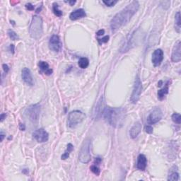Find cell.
<instances>
[{
    "mask_svg": "<svg viewBox=\"0 0 181 181\" xmlns=\"http://www.w3.org/2000/svg\"><path fill=\"white\" fill-rule=\"evenodd\" d=\"M139 8V2L134 1L126 7L121 10L110 21V28L112 32H116L121 27L127 24L130 21Z\"/></svg>",
    "mask_w": 181,
    "mask_h": 181,
    "instance_id": "obj_1",
    "label": "cell"
},
{
    "mask_svg": "<svg viewBox=\"0 0 181 181\" xmlns=\"http://www.w3.org/2000/svg\"><path fill=\"white\" fill-rule=\"evenodd\" d=\"M126 110L123 108L106 107L103 116L106 122L111 126L120 128L123 126L126 118Z\"/></svg>",
    "mask_w": 181,
    "mask_h": 181,
    "instance_id": "obj_2",
    "label": "cell"
},
{
    "mask_svg": "<svg viewBox=\"0 0 181 181\" xmlns=\"http://www.w3.org/2000/svg\"><path fill=\"white\" fill-rule=\"evenodd\" d=\"M29 33L33 39L38 40L41 38L43 33L42 19L38 16H33L29 27Z\"/></svg>",
    "mask_w": 181,
    "mask_h": 181,
    "instance_id": "obj_3",
    "label": "cell"
},
{
    "mask_svg": "<svg viewBox=\"0 0 181 181\" xmlns=\"http://www.w3.org/2000/svg\"><path fill=\"white\" fill-rule=\"evenodd\" d=\"M86 118V115L80 110H74L68 116L67 125L71 128H74L76 125L80 124Z\"/></svg>",
    "mask_w": 181,
    "mask_h": 181,
    "instance_id": "obj_4",
    "label": "cell"
},
{
    "mask_svg": "<svg viewBox=\"0 0 181 181\" xmlns=\"http://www.w3.org/2000/svg\"><path fill=\"white\" fill-rule=\"evenodd\" d=\"M91 140L86 139L83 142L82 147H81L79 155V160L82 163H87L91 160L90 153Z\"/></svg>",
    "mask_w": 181,
    "mask_h": 181,
    "instance_id": "obj_5",
    "label": "cell"
},
{
    "mask_svg": "<svg viewBox=\"0 0 181 181\" xmlns=\"http://www.w3.org/2000/svg\"><path fill=\"white\" fill-rule=\"evenodd\" d=\"M40 106L39 104H33L30 106L26 110V114L30 120L34 124H37L40 117Z\"/></svg>",
    "mask_w": 181,
    "mask_h": 181,
    "instance_id": "obj_6",
    "label": "cell"
},
{
    "mask_svg": "<svg viewBox=\"0 0 181 181\" xmlns=\"http://www.w3.org/2000/svg\"><path fill=\"white\" fill-rule=\"evenodd\" d=\"M142 82L139 75H137L135 82V85H134L132 93V96L130 97V101L132 103H136L138 101H139L140 96H141V93H142Z\"/></svg>",
    "mask_w": 181,
    "mask_h": 181,
    "instance_id": "obj_7",
    "label": "cell"
},
{
    "mask_svg": "<svg viewBox=\"0 0 181 181\" xmlns=\"http://www.w3.org/2000/svg\"><path fill=\"white\" fill-rule=\"evenodd\" d=\"M105 103H104V99L103 96L100 98L98 101L96 105L93 110V118L94 119H99L103 114L105 110Z\"/></svg>",
    "mask_w": 181,
    "mask_h": 181,
    "instance_id": "obj_8",
    "label": "cell"
},
{
    "mask_svg": "<svg viewBox=\"0 0 181 181\" xmlns=\"http://www.w3.org/2000/svg\"><path fill=\"white\" fill-rule=\"evenodd\" d=\"M49 48L52 51L55 52H59L62 48V43L59 36L57 35H53L49 40Z\"/></svg>",
    "mask_w": 181,
    "mask_h": 181,
    "instance_id": "obj_9",
    "label": "cell"
},
{
    "mask_svg": "<svg viewBox=\"0 0 181 181\" xmlns=\"http://www.w3.org/2000/svg\"><path fill=\"white\" fill-rule=\"evenodd\" d=\"M162 111L160 108H156L152 111L147 117V122L149 125H154L159 122L162 118Z\"/></svg>",
    "mask_w": 181,
    "mask_h": 181,
    "instance_id": "obj_10",
    "label": "cell"
},
{
    "mask_svg": "<svg viewBox=\"0 0 181 181\" xmlns=\"http://www.w3.org/2000/svg\"><path fill=\"white\" fill-rule=\"evenodd\" d=\"M33 137L39 143H43V142H48L49 139L48 133L42 128L38 129L34 132L33 133Z\"/></svg>",
    "mask_w": 181,
    "mask_h": 181,
    "instance_id": "obj_11",
    "label": "cell"
},
{
    "mask_svg": "<svg viewBox=\"0 0 181 181\" xmlns=\"http://www.w3.org/2000/svg\"><path fill=\"white\" fill-rule=\"evenodd\" d=\"M171 60L173 62H179L181 60V42L178 40L175 44L171 54Z\"/></svg>",
    "mask_w": 181,
    "mask_h": 181,
    "instance_id": "obj_12",
    "label": "cell"
},
{
    "mask_svg": "<svg viewBox=\"0 0 181 181\" xmlns=\"http://www.w3.org/2000/svg\"><path fill=\"white\" fill-rule=\"evenodd\" d=\"M21 76H22V79L23 82H24L25 84L28 86H33L34 84V81L33 79V76H32V74L31 70H30L28 68L25 67L22 69V72H21Z\"/></svg>",
    "mask_w": 181,
    "mask_h": 181,
    "instance_id": "obj_13",
    "label": "cell"
},
{
    "mask_svg": "<svg viewBox=\"0 0 181 181\" xmlns=\"http://www.w3.org/2000/svg\"><path fill=\"white\" fill-rule=\"evenodd\" d=\"M163 59V52L161 49H156L152 54V63L154 67H159Z\"/></svg>",
    "mask_w": 181,
    "mask_h": 181,
    "instance_id": "obj_14",
    "label": "cell"
},
{
    "mask_svg": "<svg viewBox=\"0 0 181 181\" xmlns=\"http://www.w3.org/2000/svg\"><path fill=\"white\" fill-rule=\"evenodd\" d=\"M86 16V12L83 9V8H79V9H76L73 12H72L69 15V18L72 21H76L78 20V19L84 18Z\"/></svg>",
    "mask_w": 181,
    "mask_h": 181,
    "instance_id": "obj_15",
    "label": "cell"
},
{
    "mask_svg": "<svg viewBox=\"0 0 181 181\" xmlns=\"http://www.w3.org/2000/svg\"><path fill=\"white\" fill-rule=\"evenodd\" d=\"M146 163H147V160H146V156L144 154H139L137 158V169L142 171H145Z\"/></svg>",
    "mask_w": 181,
    "mask_h": 181,
    "instance_id": "obj_16",
    "label": "cell"
},
{
    "mask_svg": "<svg viewBox=\"0 0 181 181\" xmlns=\"http://www.w3.org/2000/svg\"><path fill=\"white\" fill-rule=\"evenodd\" d=\"M142 124L141 122H136L134 126L132 127L130 129V132H129V135H130V137L132 138V139H135L137 137L138 135H139V133L141 132L142 131Z\"/></svg>",
    "mask_w": 181,
    "mask_h": 181,
    "instance_id": "obj_17",
    "label": "cell"
},
{
    "mask_svg": "<svg viewBox=\"0 0 181 181\" xmlns=\"http://www.w3.org/2000/svg\"><path fill=\"white\" fill-rule=\"evenodd\" d=\"M38 66H39V68L40 69V70H41L42 72H43L46 75L49 76L50 75V74H52V69L49 67V65L46 62H44V61L39 62Z\"/></svg>",
    "mask_w": 181,
    "mask_h": 181,
    "instance_id": "obj_18",
    "label": "cell"
},
{
    "mask_svg": "<svg viewBox=\"0 0 181 181\" xmlns=\"http://www.w3.org/2000/svg\"><path fill=\"white\" fill-rule=\"evenodd\" d=\"M169 83L170 82H167L166 84V86L163 87L162 89H160L158 91V99L160 100V101H162L165 99L166 96L169 93Z\"/></svg>",
    "mask_w": 181,
    "mask_h": 181,
    "instance_id": "obj_19",
    "label": "cell"
},
{
    "mask_svg": "<svg viewBox=\"0 0 181 181\" xmlns=\"http://www.w3.org/2000/svg\"><path fill=\"white\" fill-rule=\"evenodd\" d=\"M179 180V174L176 171V166H173L170 170L168 180Z\"/></svg>",
    "mask_w": 181,
    "mask_h": 181,
    "instance_id": "obj_20",
    "label": "cell"
},
{
    "mask_svg": "<svg viewBox=\"0 0 181 181\" xmlns=\"http://www.w3.org/2000/svg\"><path fill=\"white\" fill-rule=\"evenodd\" d=\"M73 149H74L73 145H72V144H70V143L68 144L67 149H66L65 153H64V154L62 155L61 159H62V160H65V159H67L69 158L70 153H71L72 152V151H73Z\"/></svg>",
    "mask_w": 181,
    "mask_h": 181,
    "instance_id": "obj_21",
    "label": "cell"
},
{
    "mask_svg": "<svg viewBox=\"0 0 181 181\" xmlns=\"http://www.w3.org/2000/svg\"><path fill=\"white\" fill-rule=\"evenodd\" d=\"M175 22H176V30L178 33H180V13L178 12L176 13V18H175Z\"/></svg>",
    "mask_w": 181,
    "mask_h": 181,
    "instance_id": "obj_22",
    "label": "cell"
},
{
    "mask_svg": "<svg viewBox=\"0 0 181 181\" xmlns=\"http://www.w3.org/2000/svg\"><path fill=\"white\" fill-rule=\"evenodd\" d=\"M89 65V61L86 57H82L79 61V66L82 69H86Z\"/></svg>",
    "mask_w": 181,
    "mask_h": 181,
    "instance_id": "obj_23",
    "label": "cell"
},
{
    "mask_svg": "<svg viewBox=\"0 0 181 181\" xmlns=\"http://www.w3.org/2000/svg\"><path fill=\"white\" fill-rule=\"evenodd\" d=\"M52 10L54 14L56 15L57 16H62V12L60 9H59V6L57 3H54L52 5Z\"/></svg>",
    "mask_w": 181,
    "mask_h": 181,
    "instance_id": "obj_24",
    "label": "cell"
},
{
    "mask_svg": "<svg viewBox=\"0 0 181 181\" xmlns=\"http://www.w3.org/2000/svg\"><path fill=\"white\" fill-rule=\"evenodd\" d=\"M172 120L176 124L180 125L181 123V116L179 113H173L172 115Z\"/></svg>",
    "mask_w": 181,
    "mask_h": 181,
    "instance_id": "obj_25",
    "label": "cell"
},
{
    "mask_svg": "<svg viewBox=\"0 0 181 181\" xmlns=\"http://www.w3.org/2000/svg\"><path fill=\"white\" fill-rule=\"evenodd\" d=\"M8 35L12 40H18V38H19L18 35H17V34L15 33L14 31H12V30H8Z\"/></svg>",
    "mask_w": 181,
    "mask_h": 181,
    "instance_id": "obj_26",
    "label": "cell"
},
{
    "mask_svg": "<svg viewBox=\"0 0 181 181\" xmlns=\"http://www.w3.org/2000/svg\"><path fill=\"white\" fill-rule=\"evenodd\" d=\"M90 170L93 172V173L95 174V175H96V176L100 175V169H99V168L98 167L96 164L91 166L90 167Z\"/></svg>",
    "mask_w": 181,
    "mask_h": 181,
    "instance_id": "obj_27",
    "label": "cell"
},
{
    "mask_svg": "<svg viewBox=\"0 0 181 181\" xmlns=\"http://www.w3.org/2000/svg\"><path fill=\"white\" fill-rule=\"evenodd\" d=\"M103 2L106 4L107 6H113L115 4H116L118 1L116 0H108V1H106V0H103Z\"/></svg>",
    "mask_w": 181,
    "mask_h": 181,
    "instance_id": "obj_28",
    "label": "cell"
},
{
    "mask_svg": "<svg viewBox=\"0 0 181 181\" xmlns=\"http://www.w3.org/2000/svg\"><path fill=\"white\" fill-rule=\"evenodd\" d=\"M108 39H109V36L108 35H106L105 37L102 38V39H98V41L99 42L100 44H102V43H106V42H107L108 41Z\"/></svg>",
    "mask_w": 181,
    "mask_h": 181,
    "instance_id": "obj_29",
    "label": "cell"
},
{
    "mask_svg": "<svg viewBox=\"0 0 181 181\" xmlns=\"http://www.w3.org/2000/svg\"><path fill=\"white\" fill-rule=\"evenodd\" d=\"M145 131L146 133L152 134L153 132V127L151 125H146L145 127Z\"/></svg>",
    "mask_w": 181,
    "mask_h": 181,
    "instance_id": "obj_30",
    "label": "cell"
},
{
    "mask_svg": "<svg viewBox=\"0 0 181 181\" xmlns=\"http://www.w3.org/2000/svg\"><path fill=\"white\" fill-rule=\"evenodd\" d=\"M25 8H26L27 9L30 10V11H32V10L34 9V6L32 4L28 3V4H25Z\"/></svg>",
    "mask_w": 181,
    "mask_h": 181,
    "instance_id": "obj_31",
    "label": "cell"
},
{
    "mask_svg": "<svg viewBox=\"0 0 181 181\" xmlns=\"http://www.w3.org/2000/svg\"><path fill=\"white\" fill-rule=\"evenodd\" d=\"M2 67H3V69H4V72H5L6 74V73H8V70H9V68H8V65H6V64H4V65H3V66H2Z\"/></svg>",
    "mask_w": 181,
    "mask_h": 181,
    "instance_id": "obj_32",
    "label": "cell"
},
{
    "mask_svg": "<svg viewBox=\"0 0 181 181\" xmlns=\"http://www.w3.org/2000/svg\"><path fill=\"white\" fill-rule=\"evenodd\" d=\"M104 33H105V31H104L103 29H101V30H100V31H98L96 34H97V35L101 36V35H103Z\"/></svg>",
    "mask_w": 181,
    "mask_h": 181,
    "instance_id": "obj_33",
    "label": "cell"
},
{
    "mask_svg": "<svg viewBox=\"0 0 181 181\" xmlns=\"http://www.w3.org/2000/svg\"><path fill=\"white\" fill-rule=\"evenodd\" d=\"M14 45L13 44H12V45H10V46H9V51L11 52L12 53H13V54H14Z\"/></svg>",
    "mask_w": 181,
    "mask_h": 181,
    "instance_id": "obj_34",
    "label": "cell"
},
{
    "mask_svg": "<svg viewBox=\"0 0 181 181\" xmlns=\"http://www.w3.org/2000/svg\"><path fill=\"white\" fill-rule=\"evenodd\" d=\"M19 128H20L21 131H24L25 129V127L24 125L22 124V123H20V124H19Z\"/></svg>",
    "mask_w": 181,
    "mask_h": 181,
    "instance_id": "obj_35",
    "label": "cell"
},
{
    "mask_svg": "<svg viewBox=\"0 0 181 181\" xmlns=\"http://www.w3.org/2000/svg\"><path fill=\"white\" fill-rule=\"evenodd\" d=\"M6 113H2L1 114V122H3L4 119H6Z\"/></svg>",
    "mask_w": 181,
    "mask_h": 181,
    "instance_id": "obj_36",
    "label": "cell"
},
{
    "mask_svg": "<svg viewBox=\"0 0 181 181\" xmlns=\"http://www.w3.org/2000/svg\"><path fill=\"white\" fill-rule=\"evenodd\" d=\"M101 161V159L100 158H96L95 160V164H99Z\"/></svg>",
    "mask_w": 181,
    "mask_h": 181,
    "instance_id": "obj_37",
    "label": "cell"
},
{
    "mask_svg": "<svg viewBox=\"0 0 181 181\" xmlns=\"http://www.w3.org/2000/svg\"><path fill=\"white\" fill-rule=\"evenodd\" d=\"M0 137H1V141L2 142L4 140V137H5V135L2 132H1V134H0Z\"/></svg>",
    "mask_w": 181,
    "mask_h": 181,
    "instance_id": "obj_38",
    "label": "cell"
},
{
    "mask_svg": "<svg viewBox=\"0 0 181 181\" xmlns=\"http://www.w3.org/2000/svg\"><path fill=\"white\" fill-rule=\"evenodd\" d=\"M67 2V3L70 4V5H71V6H73L74 4L76 3V1H68Z\"/></svg>",
    "mask_w": 181,
    "mask_h": 181,
    "instance_id": "obj_39",
    "label": "cell"
}]
</instances>
